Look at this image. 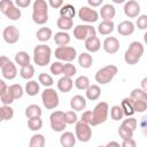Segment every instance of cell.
Returning a JSON list of instances; mask_svg holds the SVG:
<instances>
[{
	"instance_id": "obj_36",
	"label": "cell",
	"mask_w": 147,
	"mask_h": 147,
	"mask_svg": "<svg viewBox=\"0 0 147 147\" xmlns=\"http://www.w3.org/2000/svg\"><path fill=\"white\" fill-rule=\"evenodd\" d=\"M5 15H6L9 20H11V21H16V20H18V18L21 17L22 11H21L20 8H17V7L14 5V6H11V7L5 13Z\"/></svg>"
},
{
	"instance_id": "obj_19",
	"label": "cell",
	"mask_w": 147,
	"mask_h": 147,
	"mask_svg": "<svg viewBox=\"0 0 147 147\" xmlns=\"http://www.w3.org/2000/svg\"><path fill=\"white\" fill-rule=\"evenodd\" d=\"M60 144L62 147H74L76 145V137L72 132H63L60 137Z\"/></svg>"
},
{
	"instance_id": "obj_48",
	"label": "cell",
	"mask_w": 147,
	"mask_h": 147,
	"mask_svg": "<svg viewBox=\"0 0 147 147\" xmlns=\"http://www.w3.org/2000/svg\"><path fill=\"white\" fill-rule=\"evenodd\" d=\"M118 134L123 140H127V139H132L133 138V132L129 129H125L123 126L118 127Z\"/></svg>"
},
{
	"instance_id": "obj_26",
	"label": "cell",
	"mask_w": 147,
	"mask_h": 147,
	"mask_svg": "<svg viewBox=\"0 0 147 147\" xmlns=\"http://www.w3.org/2000/svg\"><path fill=\"white\" fill-rule=\"evenodd\" d=\"M78 63H79V65H80L82 68L88 69V68L92 65V63H93V57H92V55H91L90 53L84 52V53H82V54L78 56Z\"/></svg>"
},
{
	"instance_id": "obj_60",
	"label": "cell",
	"mask_w": 147,
	"mask_h": 147,
	"mask_svg": "<svg viewBox=\"0 0 147 147\" xmlns=\"http://www.w3.org/2000/svg\"><path fill=\"white\" fill-rule=\"evenodd\" d=\"M105 147H121V145L117 141H109Z\"/></svg>"
},
{
	"instance_id": "obj_15",
	"label": "cell",
	"mask_w": 147,
	"mask_h": 147,
	"mask_svg": "<svg viewBox=\"0 0 147 147\" xmlns=\"http://www.w3.org/2000/svg\"><path fill=\"white\" fill-rule=\"evenodd\" d=\"M70 107L74 111H80L86 107V99L79 94L74 95L70 100Z\"/></svg>"
},
{
	"instance_id": "obj_24",
	"label": "cell",
	"mask_w": 147,
	"mask_h": 147,
	"mask_svg": "<svg viewBox=\"0 0 147 147\" xmlns=\"http://www.w3.org/2000/svg\"><path fill=\"white\" fill-rule=\"evenodd\" d=\"M54 41L56 45H59V47L67 46L70 42V36H69V33H67L64 31L56 32L54 36Z\"/></svg>"
},
{
	"instance_id": "obj_1",
	"label": "cell",
	"mask_w": 147,
	"mask_h": 147,
	"mask_svg": "<svg viewBox=\"0 0 147 147\" xmlns=\"http://www.w3.org/2000/svg\"><path fill=\"white\" fill-rule=\"evenodd\" d=\"M32 21L42 25L48 21V3L45 0H36L32 7Z\"/></svg>"
},
{
	"instance_id": "obj_42",
	"label": "cell",
	"mask_w": 147,
	"mask_h": 147,
	"mask_svg": "<svg viewBox=\"0 0 147 147\" xmlns=\"http://www.w3.org/2000/svg\"><path fill=\"white\" fill-rule=\"evenodd\" d=\"M110 117L114 121H119L124 117V114L122 111V108L119 106H113L110 108Z\"/></svg>"
},
{
	"instance_id": "obj_20",
	"label": "cell",
	"mask_w": 147,
	"mask_h": 147,
	"mask_svg": "<svg viewBox=\"0 0 147 147\" xmlns=\"http://www.w3.org/2000/svg\"><path fill=\"white\" fill-rule=\"evenodd\" d=\"M122 108V111L124 114V116H127V117H131L133 114H134V109H133V100L131 98H124L121 102V106Z\"/></svg>"
},
{
	"instance_id": "obj_40",
	"label": "cell",
	"mask_w": 147,
	"mask_h": 147,
	"mask_svg": "<svg viewBox=\"0 0 147 147\" xmlns=\"http://www.w3.org/2000/svg\"><path fill=\"white\" fill-rule=\"evenodd\" d=\"M77 72V69L76 67L72 64V63H67V64H63V70H62V74L64 77H74Z\"/></svg>"
},
{
	"instance_id": "obj_11",
	"label": "cell",
	"mask_w": 147,
	"mask_h": 147,
	"mask_svg": "<svg viewBox=\"0 0 147 147\" xmlns=\"http://www.w3.org/2000/svg\"><path fill=\"white\" fill-rule=\"evenodd\" d=\"M78 17L84 22L94 23L98 21L99 14L95 9H92L91 7H87V6H83V7H80V9L78 11Z\"/></svg>"
},
{
	"instance_id": "obj_41",
	"label": "cell",
	"mask_w": 147,
	"mask_h": 147,
	"mask_svg": "<svg viewBox=\"0 0 147 147\" xmlns=\"http://www.w3.org/2000/svg\"><path fill=\"white\" fill-rule=\"evenodd\" d=\"M8 88H9L10 92L13 93V96H14L15 100H16V99H21V98L23 96L24 91H23V87H22L20 84H13V85L8 86Z\"/></svg>"
},
{
	"instance_id": "obj_27",
	"label": "cell",
	"mask_w": 147,
	"mask_h": 147,
	"mask_svg": "<svg viewBox=\"0 0 147 147\" xmlns=\"http://www.w3.org/2000/svg\"><path fill=\"white\" fill-rule=\"evenodd\" d=\"M15 62L16 64H18L21 68L22 67H25L28 64H30V56L26 52L24 51H21V52H17L16 55H15Z\"/></svg>"
},
{
	"instance_id": "obj_46",
	"label": "cell",
	"mask_w": 147,
	"mask_h": 147,
	"mask_svg": "<svg viewBox=\"0 0 147 147\" xmlns=\"http://www.w3.org/2000/svg\"><path fill=\"white\" fill-rule=\"evenodd\" d=\"M2 116H3V121H9L14 117V109L10 106H2Z\"/></svg>"
},
{
	"instance_id": "obj_5",
	"label": "cell",
	"mask_w": 147,
	"mask_h": 147,
	"mask_svg": "<svg viewBox=\"0 0 147 147\" xmlns=\"http://www.w3.org/2000/svg\"><path fill=\"white\" fill-rule=\"evenodd\" d=\"M41 101L46 109H54L59 106V94L54 88L47 87L41 93Z\"/></svg>"
},
{
	"instance_id": "obj_34",
	"label": "cell",
	"mask_w": 147,
	"mask_h": 147,
	"mask_svg": "<svg viewBox=\"0 0 147 147\" xmlns=\"http://www.w3.org/2000/svg\"><path fill=\"white\" fill-rule=\"evenodd\" d=\"M90 85V79L86 76H79L75 80V86L80 91H86Z\"/></svg>"
},
{
	"instance_id": "obj_63",
	"label": "cell",
	"mask_w": 147,
	"mask_h": 147,
	"mask_svg": "<svg viewBox=\"0 0 147 147\" xmlns=\"http://www.w3.org/2000/svg\"><path fill=\"white\" fill-rule=\"evenodd\" d=\"M98 147H105V146H98Z\"/></svg>"
},
{
	"instance_id": "obj_44",
	"label": "cell",
	"mask_w": 147,
	"mask_h": 147,
	"mask_svg": "<svg viewBox=\"0 0 147 147\" xmlns=\"http://www.w3.org/2000/svg\"><path fill=\"white\" fill-rule=\"evenodd\" d=\"M0 99H1V102L3 103V106H10L15 100L14 96H13V93L10 92L9 88H7V91L0 96Z\"/></svg>"
},
{
	"instance_id": "obj_55",
	"label": "cell",
	"mask_w": 147,
	"mask_h": 147,
	"mask_svg": "<svg viewBox=\"0 0 147 147\" xmlns=\"http://www.w3.org/2000/svg\"><path fill=\"white\" fill-rule=\"evenodd\" d=\"M30 0H16V5H17V8H25L30 5Z\"/></svg>"
},
{
	"instance_id": "obj_37",
	"label": "cell",
	"mask_w": 147,
	"mask_h": 147,
	"mask_svg": "<svg viewBox=\"0 0 147 147\" xmlns=\"http://www.w3.org/2000/svg\"><path fill=\"white\" fill-rule=\"evenodd\" d=\"M28 127L31 131H38L42 127V121L40 117H32L28 119Z\"/></svg>"
},
{
	"instance_id": "obj_52",
	"label": "cell",
	"mask_w": 147,
	"mask_h": 147,
	"mask_svg": "<svg viewBox=\"0 0 147 147\" xmlns=\"http://www.w3.org/2000/svg\"><path fill=\"white\" fill-rule=\"evenodd\" d=\"M11 6H14V2L11 0H2L0 1V11L5 14Z\"/></svg>"
},
{
	"instance_id": "obj_58",
	"label": "cell",
	"mask_w": 147,
	"mask_h": 147,
	"mask_svg": "<svg viewBox=\"0 0 147 147\" xmlns=\"http://www.w3.org/2000/svg\"><path fill=\"white\" fill-rule=\"evenodd\" d=\"M10 62V60L7 57V56H5V55H2V56H0V68H2V67H5L7 63H9Z\"/></svg>"
},
{
	"instance_id": "obj_3",
	"label": "cell",
	"mask_w": 147,
	"mask_h": 147,
	"mask_svg": "<svg viewBox=\"0 0 147 147\" xmlns=\"http://www.w3.org/2000/svg\"><path fill=\"white\" fill-rule=\"evenodd\" d=\"M52 49L49 46L40 44L33 48V61L39 67H45L51 62Z\"/></svg>"
},
{
	"instance_id": "obj_7",
	"label": "cell",
	"mask_w": 147,
	"mask_h": 147,
	"mask_svg": "<svg viewBox=\"0 0 147 147\" xmlns=\"http://www.w3.org/2000/svg\"><path fill=\"white\" fill-rule=\"evenodd\" d=\"M74 37L77 40H86L88 38L96 37V30L92 25L87 24H79L74 29Z\"/></svg>"
},
{
	"instance_id": "obj_8",
	"label": "cell",
	"mask_w": 147,
	"mask_h": 147,
	"mask_svg": "<svg viewBox=\"0 0 147 147\" xmlns=\"http://www.w3.org/2000/svg\"><path fill=\"white\" fill-rule=\"evenodd\" d=\"M49 124L53 131L55 132H61L65 129L67 123L64 122V113L61 110L53 111L49 116Z\"/></svg>"
},
{
	"instance_id": "obj_10",
	"label": "cell",
	"mask_w": 147,
	"mask_h": 147,
	"mask_svg": "<svg viewBox=\"0 0 147 147\" xmlns=\"http://www.w3.org/2000/svg\"><path fill=\"white\" fill-rule=\"evenodd\" d=\"M77 56V52L74 47L71 46H63V47H57L55 49V57H57L61 61H65L68 63H71Z\"/></svg>"
},
{
	"instance_id": "obj_16",
	"label": "cell",
	"mask_w": 147,
	"mask_h": 147,
	"mask_svg": "<svg viewBox=\"0 0 147 147\" xmlns=\"http://www.w3.org/2000/svg\"><path fill=\"white\" fill-rule=\"evenodd\" d=\"M115 14H116L115 7L110 3L103 5L100 9V16L101 18H103V21H113V18L115 17Z\"/></svg>"
},
{
	"instance_id": "obj_22",
	"label": "cell",
	"mask_w": 147,
	"mask_h": 147,
	"mask_svg": "<svg viewBox=\"0 0 147 147\" xmlns=\"http://www.w3.org/2000/svg\"><path fill=\"white\" fill-rule=\"evenodd\" d=\"M115 24L113 21H102L98 25V32L102 36H108L114 31Z\"/></svg>"
},
{
	"instance_id": "obj_35",
	"label": "cell",
	"mask_w": 147,
	"mask_h": 147,
	"mask_svg": "<svg viewBox=\"0 0 147 147\" xmlns=\"http://www.w3.org/2000/svg\"><path fill=\"white\" fill-rule=\"evenodd\" d=\"M30 147H45V137L40 133L33 134L30 139Z\"/></svg>"
},
{
	"instance_id": "obj_29",
	"label": "cell",
	"mask_w": 147,
	"mask_h": 147,
	"mask_svg": "<svg viewBox=\"0 0 147 147\" xmlns=\"http://www.w3.org/2000/svg\"><path fill=\"white\" fill-rule=\"evenodd\" d=\"M76 15V10H75V7L70 3H67V5H63L60 9V16L62 17H67V18H74Z\"/></svg>"
},
{
	"instance_id": "obj_50",
	"label": "cell",
	"mask_w": 147,
	"mask_h": 147,
	"mask_svg": "<svg viewBox=\"0 0 147 147\" xmlns=\"http://www.w3.org/2000/svg\"><path fill=\"white\" fill-rule=\"evenodd\" d=\"M80 121L84 122V123H86V124H88L90 126H91V125L94 126V123H93V115H92V111H91V110L84 111L83 115H82V119H80Z\"/></svg>"
},
{
	"instance_id": "obj_31",
	"label": "cell",
	"mask_w": 147,
	"mask_h": 147,
	"mask_svg": "<svg viewBox=\"0 0 147 147\" xmlns=\"http://www.w3.org/2000/svg\"><path fill=\"white\" fill-rule=\"evenodd\" d=\"M36 37H37V39L39 40V41H48L49 39H51V37H52V30L49 29V28H40L38 31H37V33H36Z\"/></svg>"
},
{
	"instance_id": "obj_4",
	"label": "cell",
	"mask_w": 147,
	"mask_h": 147,
	"mask_svg": "<svg viewBox=\"0 0 147 147\" xmlns=\"http://www.w3.org/2000/svg\"><path fill=\"white\" fill-rule=\"evenodd\" d=\"M117 71H118V69H117L116 65L108 64V65H106V67H103V68H101L96 71L95 80H96V83H99L101 85H106V84L110 83L114 79Z\"/></svg>"
},
{
	"instance_id": "obj_33",
	"label": "cell",
	"mask_w": 147,
	"mask_h": 147,
	"mask_svg": "<svg viewBox=\"0 0 147 147\" xmlns=\"http://www.w3.org/2000/svg\"><path fill=\"white\" fill-rule=\"evenodd\" d=\"M34 75V67L32 64H28L25 67H22L20 70V76L23 79H31Z\"/></svg>"
},
{
	"instance_id": "obj_56",
	"label": "cell",
	"mask_w": 147,
	"mask_h": 147,
	"mask_svg": "<svg viewBox=\"0 0 147 147\" xmlns=\"http://www.w3.org/2000/svg\"><path fill=\"white\" fill-rule=\"evenodd\" d=\"M7 88H8V86H7V84L5 83V80L0 79V96L7 91Z\"/></svg>"
},
{
	"instance_id": "obj_12",
	"label": "cell",
	"mask_w": 147,
	"mask_h": 147,
	"mask_svg": "<svg viewBox=\"0 0 147 147\" xmlns=\"http://www.w3.org/2000/svg\"><path fill=\"white\" fill-rule=\"evenodd\" d=\"M2 38L7 44H15L20 39V31L15 25H8L2 31Z\"/></svg>"
},
{
	"instance_id": "obj_14",
	"label": "cell",
	"mask_w": 147,
	"mask_h": 147,
	"mask_svg": "<svg viewBox=\"0 0 147 147\" xmlns=\"http://www.w3.org/2000/svg\"><path fill=\"white\" fill-rule=\"evenodd\" d=\"M102 47H103V49H105L108 54H115V53H117L118 49H119V41H118V39L115 38V37H107V38L103 40Z\"/></svg>"
},
{
	"instance_id": "obj_43",
	"label": "cell",
	"mask_w": 147,
	"mask_h": 147,
	"mask_svg": "<svg viewBox=\"0 0 147 147\" xmlns=\"http://www.w3.org/2000/svg\"><path fill=\"white\" fill-rule=\"evenodd\" d=\"M137 125H138V122H137V119L133 118V117H127V118L124 119V121L122 122V124H121V126H123V127H125V129H129V130H131L132 132H134V130L137 129Z\"/></svg>"
},
{
	"instance_id": "obj_30",
	"label": "cell",
	"mask_w": 147,
	"mask_h": 147,
	"mask_svg": "<svg viewBox=\"0 0 147 147\" xmlns=\"http://www.w3.org/2000/svg\"><path fill=\"white\" fill-rule=\"evenodd\" d=\"M41 108L38 105H30L25 108V116L28 118L32 117H40L41 116Z\"/></svg>"
},
{
	"instance_id": "obj_28",
	"label": "cell",
	"mask_w": 147,
	"mask_h": 147,
	"mask_svg": "<svg viewBox=\"0 0 147 147\" xmlns=\"http://www.w3.org/2000/svg\"><path fill=\"white\" fill-rule=\"evenodd\" d=\"M56 25H57L59 29H61L62 31L65 32V31H68V30H70V29L72 28V25H74V20L60 16V17L57 18V21H56Z\"/></svg>"
},
{
	"instance_id": "obj_17",
	"label": "cell",
	"mask_w": 147,
	"mask_h": 147,
	"mask_svg": "<svg viewBox=\"0 0 147 147\" xmlns=\"http://www.w3.org/2000/svg\"><path fill=\"white\" fill-rule=\"evenodd\" d=\"M1 72H2V76L6 78V79H14L16 76H17V68L16 65L10 61L9 63H7L5 67L1 68Z\"/></svg>"
},
{
	"instance_id": "obj_54",
	"label": "cell",
	"mask_w": 147,
	"mask_h": 147,
	"mask_svg": "<svg viewBox=\"0 0 147 147\" xmlns=\"http://www.w3.org/2000/svg\"><path fill=\"white\" fill-rule=\"evenodd\" d=\"M48 5L53 8H61L63 6V1L62 0H49Z\"/></svg>"
},
{
	"instance_id": "obj_53",
	"label": "cell",
	"mask_w": 147,
	"mask_h": 147,
	"mask_svg": "<svg viewBox=\"0 0 147 147\" xmlns=\"http://www.w3.org/2000/svg\"><path fill=\"white\" fill-rule=\"evenodd\" d=\"M121 147H137V142L133 139L123 140V142L121 144Z\"/></svg>"
},
{
	"instance_id": "obj_32",
	"label": "cell",
	"mask_w": 147,
	"mask_h": 147,
	"mask_svg": "<svg viewBox=\"0 0 147 147\" xmlns=\"http://www.w3.org/2000/svg\"><path fill=\"white\" fill-rule=\"evenodd\" d=\"M39 83H37V80H29L25 85V92L28 93V95L30 96H34L38 94L39 92Z\"/></svg>"
},
{
	"instance_id": "obj_9",
	"label": "cell",
	"mask_w": 147,
	"mask_h": 147,
	"mask_svg": "<svg viewBox=\"0 0 147 147\" xmlns=\"http://www.w3.org/2000/svg\"><path fill=\"white\" fill-rule=\"evenodd\" d=\"M75 132H76V139H78L82 142H87L90 141V139L92 138V129L88 124L79 121L76 123V127H75Z\"/></svg>"
},
{
	"instance_id": "obj_21",
	"label": "cell",
	"mask_w": 147,
	"mask_h": 147,
	"mask_svg": "<svg viewBox=\"0 0 147 147\" xmlns=\"http://www.w3.org/2000/svg\"><path fill=\"white\" fill-rule=\"evenodd\" d=\"M72 86H74V82L69 77H64L63 76V77H61L57 80V88H59V91H61L63 93L70 92L71 88H72Z\"/></svg>"
},
{
	"instance_id": "obj_51",
	"label": "cell",
	"mask_w": 147,
	"mask_h": 147,
	"mask_svg": "<svg viewBox=\"0 0 147 147\" xmlns=\"http://www.w3.org/2000/svg\"><path fill=\"white\" fill-rule=\"evenodd\" d=\"M137 26L140 30L147 29V15H140L137 18Z\"/></svg>"
},
{
	"instance_id": "obj_49",
	"label": "cell",
	"mask_w": 147,
	"mask_h": 147,
	"mask_svg": "<svg viewBox=\"0 0 147 147\" xmlns=\"http://www.w3.org/2000/svg\"><path fill=\"white\" fill-rule=\"evenodd\" d=\"M62 70H63V63L60 62V61H55L52 63L51 65V72L55 76L57 75H61L62 74Z\"/></svg>"
},
{
	"instance_id": "obj_18",
	"label": "cell",
	"mask_w": 147,
	"mask_h": 147,
	"mask_svg": "<svg viewBox=\"0 0 147 147\" xmlns=\"http://www.w3.org/2000/svg\"><path fill=\"white\" fill-rule=\"evenodd\" d=\"M117 31L122 36H130L134 32V24L131 21H123L118 24Z\"/></svg>"
},
{
	"instance_id": "obj_25",
	"label": "cell",
	"mask_w": 147,
	"mask_h": 147,
	"mask_svg": "<svg viewBox=\"0 0 147 147\" xmlns=\"http://www.w3.org/2000/svg\"><path fill=\"white\" fill-rule=\"evenodd\" d=\"M85 93H86V98H87L88 100L95 101V100H98V99L100 98V95H101V90H100V87H99L98 85L93 84V85H90V86L87 87V90H86Z\"/></svg>"
},
{
	"instance_id": "obj_47",
	"label": "cell",
	"mask_w": 147,
	"mask_h": 147,
	"mask_svg": "<svg viewBox=\"0 0 147 147\" xmlns=\"http://www.w3.org/2000/svg\"><path fill=\"white\" fill-rule=\"evenodd\" d=\"M64 122L67 124H74V123H77V114L76 111L74 110H70V111H67L64 113Z\"/></svg>"
},
{
	"instance_id": "obj_13",
	"label": "cell",
	"mask_w": 147,
	"mask_h": 147,
	"mask_svg": "<svg viewBox=\"0 0 147 147\" xmlns=\"http://www.w3.org/2000/svg\"><path fill=\"white\" fill-rule=\"evenodd\" d=\"M124 14L130 18L138 17L140 14V5L138 3V1L136 0L126 1L124 5Z\"/></svg>"
},
{
	"instance_id": "obj_2",
	"label": "cell",
	"mask_w": 147,
	"mask_h": 147,
	"mask_svg": "<svg viewBox=\"0 0 147 147\" xmlns=\"http://www.w3.org/2000/svg\"><path fill=\"white\" fill-rule=\"evenodd\" d=\"M144 45L139 41H132L129 46V48L124 53V60L127 64H137L141 56L144 55Z\"/></svg>"
},
{
	"instance_id": "obj_23",
	"label": "cell",
	"mask_w": 147,
	"mask_h": 147,
	"mask_svg": "<svg viewBox=\"0 0 147 147\" xmlns=\"http://www.w3.org/2000/svg\"><path fill=\"white\" fill-rule=\"evenodd\" d=\"M85 48L91 52V53H95L101 48V41L98 37H93V38H88L85 40Z\"/></svg>"
},
{
	"instance_id": "obj_38",
	"label": "cell",
	"mask_w": 147,
	"mask_h": 147,
	"mask_svg": "<svg viewBox=\"0 0 147 147\" xmlns=\"http://www.w3.org/2000/svg\"><path fill=\"white\" fill-rule=\"evenodd\" d=\"M38 82H39L41 85L46 86V87H51V86L54 84V80H53L52 76L48 75V74H46V72L39 74V76H38Z\"/></svg>"
},
{
	"instance_id": "obj_62",
	"label": "cell",
	"mask_w": 147,
	"mask_h": 147,
	"mask_svg": "<svg viewBox=\"0 0 147 147\" xmlns=\"http://www.w3.org/2000/svg\"><path fill=\"white\" fill-rule=\"evenodd\" d=\"M124 0H114V2H116V3H122Z\"/></svg>"
},
{
	"instance_id": "obj_59",
	"label": "cell",
	"mask_w": 147,
	"mask_h": 147,
	"mask_svg": "<svg viewBox=\"0 0 147 147\" xmlns=\"http://www.w3.org/2000/svg\"><path fill=\"white\" fill-rule=\"evenodd\" d=\"M141 90L147 93V77H145L142 79V82H141Z\"/></svg>"
},
{
	"instance_id": "obj_45",
	"label": "cell",
	"mask_w": 147,
	"mask_h": 147,
	"mask_svg": "<svg viewBox=\"0 0 147 147\" xmlns=\"http://www.w3.org/2000/svg\"><path fill=\"white\" fill-rule=\"evenodd\" d=\"M133 109L134 113H144L147 109V101H142V100L133 101Z\"/></svg>"
},
{
	"instance_id": "obj_6",
	"label": "cell",
	"mask_w": 147,
	"mask_h": 147,
	"mask_svg": "<svg viewBox=\"0 0 147 147\" xmlns=\"http://www.w3.org/2000/svg\"><path fill=\"white\" fill-rule=\"evenodd\" d=\"M108 113H109V106L107 102H99L94 109L92 110V115H93V123L94 126L102 124L107 121L108 118Z\"/></svg>"
},
{
	"instance_id": "obj_61",
	"label": "cell",
	"mask_w": 147,
	"mask_h": 147,
	"mask_svg": "<svg viewBox=\"0 0 147 147\" xmlns=\"http://www.w3.org/2000/svg\"><path fill=\"white\" fill-rule=\"evenodd\" d=\"M3 121V116H2V109H1V107H0V122H2Z\"/></svg>"
},
{
	"instance_id": "obj_39",
	"label": "cell",
	"mask_w": 147,
	"mask_h": 147,
	"mask_svg": "<svg viewBox=\"0 0 147 147\" xmlns=\"http://www.w3.org/2000/svg\"><path fill=\"white\" fill-rule=\"evenodd\" d=\"M129 98H131L133 101H136V100L147 101V93L145 91H142L141 88H134V90H132Z\"/></svg>"
},
{
	"instance_id": "obj_57",
	"label": "cell",
	"mask_w": 147,
	"mask_h": 147,
	"mask_svg": "<svg viewBox=\"0 0 147 147\" xmlns=\"http://www.w3.org/2000/svg\"><path fill=\"white\" fill-rule=\"evenodd\" d=\"M102 2H103V0H88L87 1V3L91 7H98V6L102 5Z\"/></svg>"
}]
</instances>
